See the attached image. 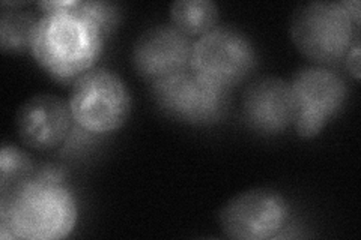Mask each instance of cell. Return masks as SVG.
Instances as JSON below:
<instances>
[{
    "mask_svg": "<svg viewBox=\"0 0 361 240\" xmlns=\"http://www.w3.org/2000/svg\"><path fill=\"white\" fill-rule=\"evenodd\" d=\"M68 104L78 127L89 132L107 134L127 122L131 94L116 72L92 68L73 83Z\"/></svg>",
    "mask_w": 361,
    "mask_h": 240,
    "instance_id": "277c9868",
    "label": "cell"
},
{
    "mask_svg": "<svg viewBox=\"0 0 361 240\" xmlns=\"http://www.w3.org/2000/svg\"><path fill=\"white\" fill-rule=\"evenodd\" d=\"M0 14V47L5 53H23L30 49V38L38 17L27 9H21L23 4L4 2Z\"/></svg>",
    "mask_w": 361,
    "mask_h": 240,
    "instance_id": "7c38bea8",
    "label": "cell"
},
{
    "mask_svg": "<svg viewBox=\"0 0 361 240\" xmlns=\"http://www.w3.org/2000/svg\"><path fill=\"white\" fill-rule=\"evenodd\" d=\"M73 122L68 101L51 94H37L18 107L16 128L25 146L33 151H51L65 141Z\"/></svg>",
    "mask_w": 361,
    "mask_h": 240,
    "instance_id": "30bf717a",
    "label": "cell"
},
{
    "mask_svg": "<svg viewBox=\"0 0 361 240\" xmlns=\"http://www.w3.org/2000/svg\"><path fill=\"white\" fill-rule=\"evenodd\" d=\"M346 68L348 71L354 75L355 80H360V37H357L349 49L346 57Z\"/></svg>",
    "mask_w": 361,
    "mask_h": 240,
    "instance_id": "2e32d148",
    "label": "cell"
},
{
    "mask_svg": "<svg viewBox=\"0 0 361 240\" xmlns=\"http://www.w3.org/2000/svg\"><path fill=\"white\" fill-rule=\"evenodd\" d=\"M151 95L166 116L188 125H209L221 119L229 92L185 70L152 82Z\"/></svg>",
    "mask_w": 361,
    "mask_h": 240,
    "instance_id": "52a82bcc",
    "label": "cell"
},
{
    "mask_svg": "<svg viewBox=\"0 0 361 240\" xmlns=\"http://www.w3.org/2000/svg\"><path fill=\"white\" fill-rule=\"evenodd\" d=\"M195 41L173 25L146 29L134 42L133 65L149 82L190 70Z\"/></svg>",
    "mask_w": 361,
    "mask_h": 240,
    "instance_id": "9c48e42d",
    "label": "cell"
},
{
    "mask_svg": "<svg viewBox=\"0 0 361 240\" xmlns=\"http://www.w3.org/2000/svg\"><path fill=\"white\" fill-rule=\"evenodd\" d=\"M289 203L276 189L255 188L236 194L226 203L219 222L221 232L236 240L274 239L289 220Z\"/></svg>",
    "mask_w": 361,
    "mask_h": 240,
    "instance_id": "ba28073f",
    "label": "cell"
},
{
    "mask_svg": "<svg viewBox=\"0 0 361 240\" xmlns=\"http://www.w3.org/2000/svg\"><path fill=\"white\" fill-rule=\"evenodd\" d=\"M243 118L247 127L276 135L293 125V99L289 82L276 75L259 77L243 95Z\"/></svg>",
    "mask_w": 361,
    "mask_h": 240,
    "instance_id": "8fae6325",
    "label": "cell"
},
{
    "mask_svg": "<svg viewBox=\"0 0 361 240\" xmlns=\"http://www.w3.org/2000/svg\"><path fill=\"white\" fill-rule=\"evenodd\" d=\"M45 11L32 32L30 53L35 61L62 83H74L94 68L103 53L104 33L75 9Z\"/></svg>",
    "mask_w": 361,
    "mask_h": 240,
    "instance_id": "6da1fadb",
    "label": "cell"
},
{
    "mask_svg": "<svg viewBox=\"0 0 361 240\" xmlns=\"http://www.w3.org/2000/svg\"><path fill=\"white\" fill-rule=\"evenodd\" d=\"M360 26L341 2L314 0L300 5L290 18V38L301 54L326 66L343 61Z\"/></svg>",
    "mask_w": 361,
    "mask_h": 240,
    "instance_id": "3957f363",
    "label": "cell"
},
{
    "mask_svg": "<svg viewBox=\"0 0 361 240\" xmlns=\"http://www.w3.org/2000/svg\"><path fill=\"white\" fill-rule=\"evenodd\" d=\"M173 26L188 37H202L219 26L220 11L212 0H176L171 6Z\"/></svg>",
    "mask_w": 361,
    "mask_h": 240,
    "instance_id": "4fadbf2b",
    "label": "cell"
},
{
    "mask_svg": "<svg viewBox=\"0 0 361 240\" xmlns=\"http://www.w3.org/2000/svg\"><path fill=\"white\" fill-rule=\"evenodd\" d=\"M77 204L62 182L33 175L14 191L0 194V237L58 240L77 222Z\"/></svg>",
    "mask_w": 361,
    "mask_h": 240,
    "instance_id": "7a4b0ae2",
    "label": "cell"
},
{
    "mask_svg": "<svg viewBox=\"0 0 361 240\" xmlns=\"http://www.w3.org/2000/svg\"><path fill=\"white\" fill-rule=\"evenodd\" d=\"M75 9L94 21L104 37H109L115 30L121 18V11L115 4L101 2V0H78Z\"/></svg>",
    "mask_w": 361,
    "mask_h": 240,
    "instance_id": "9a60e30c",
    "label": "cell"
},
{
    "mask_svg": "<svg viewBox=\"0 0 361 240\" xmlns=\"http://www.w3.org/2000/svg\"><path fill=\"white\" fill-rule=\"evenodd\" d=\"M293 128L302 139H313L346 104L348 87L341 74L322 65L304 66L293 74Z\"/></svg>",
    "mask_w": 361,
    "mask_h": 240,
    "instance_id": "8992f818",
    "label": "cell"
},
{
    "mask_svg": "<svg viewBox=\"0 0 361 240\" xmlns=\"http://www.w3.org/2000/svg\"><path fill=\"white\" fill-rule=\"evenodd\" d=\"M256 65L253 41L233 26H217L195 41L190 70L229 92L253 72Z\"/></svg>",
    "mask_w": 361,
    "mask_h": 240,
    "instance_id": "5b68a950",
    "label": "cell"
},
{
    "mask_svg": "<svg viewBox=\"0 0 361 240\" xmlns=\"http://www.w3.org/2000/svg\"><path fill=\"white\" fill-rule=\"evenodd\" d=\"M342 6L346 9V13L354 20L357 26H360V2L358 0H343L341 2Z\"/></svg>",
    "mask_w": 361,
    "mask_h": 240,
    "instance_id": "e0dca14e",
    "label": "cell"
},
{
    "mask_svg": "<svg viewBox=\"0 0 361 240\" xmlns=\"http://www.w3.org/2000/svg\"><path fill=\"white\" fill-rule=\"evenodd\" d=\"M30 156L14 144L4 143L0 151V194L14 191L35 175Z\"/></svg>",
    "mask_w": 361,
    "mask_h": 240,
    "instance_id": "5bb4252c",
    "label": "cell"
}]
</instances>
